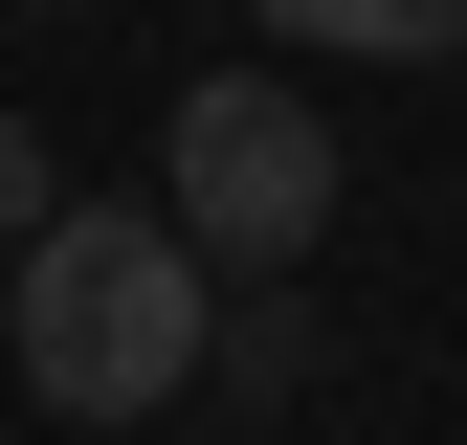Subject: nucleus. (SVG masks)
<instances>
[{
	"label": "nucleus",
	"instance_id": "f257e3e1",
	"mask_svg": "<svg viewBox=\"0 0 467 445\" xmlns=\"http://www.w3.org/2000/svg\"><path fill=\"white\" fill-rule=\"evenodd\" d=\"M0 357H23L45 423H156V401L223 357V267H201L156 201H67V222L0 245Z\"/></svg>",
	"mask_w": 467,
	"mask_h": 445
},
{
	"label": "nucleus",
	"instance_id": "f03ea898",
	"mask_svg": "<svg viewBox=\"0 0 467 445\" xmlns=\"http://www.w3.org/2000/svg\"><path fill=\"white\" fill-rule=\"evenodd\" d=\"M156 222H179L201 267H312L334 245V111L289 67H201L156 111Z\"/></svg>",
	"mask_w": 467,
	"mask_h": 445
},
{
	"label": "nucleus",
	"instance_id": "7ed1b4c3",
	"mask_svg": "<svg viewBox=\"0 0 467 445\" xmlns=\"http://www.w3.org/2000/svg\"><path fill=\"white\" fill-rule=\"evenodd\" d=\"M289 45H357V67H445L467 45V0H267Z\"/></svg>",
	"mask_w": 467,
	"mask_h": 445
},
{
	"label": "nucleus",
	"instance_id": "20e7f679",
	"mask_svg": "<svg viewBox=\"0 0 467 445\" xmlns=\"http://www.w3.org/2000/svg\"><path fill=\"white\" fill-rule=\"evenodd\" d=\"M23 222H67V156H45L23 111H0V245H23Z\"/></svg>",
	"mask_w": 467,
	"mask_h": 445
},
{
	"label": "nucleus",
	"instance_id": "39448f33",
	"mask_svg": "<svg viewBox=\"0 0 467 445\" xmlns=\"http://www.w3.org/2000/svg\"><path fill=\"white\" fill-rule=\"evenodd\" d=\"M23 23H67V0H23Z\"/></svg>",
	"mask_w": 467,
	"mask_h": 445
}]
</instances>
